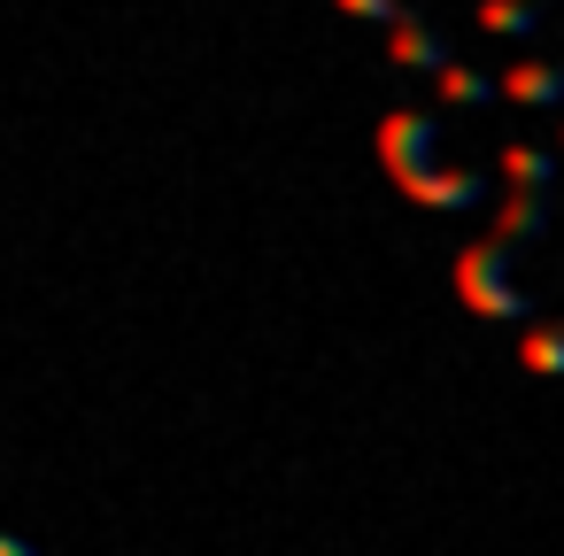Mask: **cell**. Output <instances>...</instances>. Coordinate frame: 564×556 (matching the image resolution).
<instances>
[{
    "mask_svg": "<svg viewBox=\"0 0 564 556\" xmlns=\"http://www.w3.org/2000/svg\"><path fill=\"white\" fill-rule=\"evenodd\" d=\"M433 140H441V124H433V117H417V109H394V117L379 124V155H387V171H394V178L433 171Z\"/></svg>",
    "mask_w": 564,
    "mask_h": 556,
    "instance_id": "6da1fadb",
    "label": "cell"
},
{
    "mask_svg": "<svg viewBox=\"0 0 564 556\" xmlns=\"http://www.w3.org/2000/svg\"><path fill=\"white\" fill-rule=\"evenodd\" d=\"M402 194L425 201V209H479L487 201V171H417V178H402Z\"/></svg>",
    "mask_w": 564,
    "mask_h": 556,
    "instance_id": "7a4b0ae2",
    "label": "cell"
},
{
    "mask_svg": "<svg viewBox=\"0 0 564 556\" xmlns=\"http://www.w3.org/2000/svg\"><path fill=\"white\" fill-rule=\"evenodd\" d=\"M387 47H394V63H402V70H425V78H441V70L456 63V55H448V40H441V32H433L417 9H410V17L387 32Z\"/></svg>",
    "mask_w": 564,
    "mask_h": 556,
    "instance_id": "3957f363",
    "label": "cell"
},
{
    "mask_svg": "<svg viewBox=\"0 0 564 556\" xmlns=\"http://www.w3.org/2000/svg\"><path fill=\"white\" fill-rule=\"evenodd\" d=\"M502 94L525 101V109H564V70H556V63H518V70L502 78Z\"/></svg>",
    "mask_w": 564,
    "mask_h": 556,
    "instance_id": "277c9868",
    "label": "cell"
},
{
    "mask_svg": "<svg viewBox=\"0 0 564 556\" xmlns=\"http://www.w3.org/2000/svg\"><path fill=\"white\" fill-rule=\"evenodd\" d=\"M479 32H502V40L541 32V0H479Z\"/></svg>",
    "mask_w": 564,
    "mask_h": 556,
    "instance_id": "5b68a950",
    "label": "cell"
},
{
    "mask_svg": "<svg viewBox=\"0 0 564 556\" xmlns=\"http://www.w3.org/2000/svg\"><path fill=\"white\" fill-rule=\"evenodd\" d=\"M502 171H510L518 194H556V155H541V148H510Z\"/></svg>",
    "mask_w": 564,
    "mask_h": 556,
    "instance_id": "8992f818",
    "label": "cell"
},
{
    "mask_svg": "<svg viewBox=\"0 0 564 556\" xmlns=\"http://www.w3.org/2000/svg\"><path fill=\"white\" fill-rule=\"evenodd\" d=\"M525 363H533V371H549V379H564V332L525 325Z\"/></svg>",
    "mask_w": 564,
    "mask_h": 556,
    "instance_id": "52a82bcc",
    "label": "cell"
},
{
    "mask_svg": "<svg viewBox=\"0 0 564 556\" xmlns=\"http://www.w3.org/2000/svg\"><path fill=\"white\" fill-rule=\"evenodd\" d=\"M441 94H448V101H495V86H487L479 70H464V63L441 70Z\"/></svg>",
    "mask_w": 564,
    "mask_h": 556,
    "instance_id": "ba28073f",
    "label": "cell"
},
{
    "mask_svg": "<svg viewBox=\"0 0 564 556\" xmlns=\"http://www.w3.org/2000/svg\"><path fill=\"white\" fill-rule=\"evenodd\" d=\"M340 9H348V17H371V24H402V17H410L402 0H340Z\"/></svg>",
    "mask_w": 564,
    "mask_h": 556,
    "instance_id": "9c48e42d",
    "label": "cell"
},
{
    "mask_svg": "<svg viewBox=\"0 0 564 556\" xmlns=\"http://www.w3.org/2000/svg\"><path fill=\"white\" fill-rule=\"evenodd\" d=\"M0 556H40L32 541H9V533H0Z\"/></svg>",
    "mask_w": 564,
    "mask_h": 556,
    "instance_id": "30bf717a",
    "label": "cell"
}]
</instances>
